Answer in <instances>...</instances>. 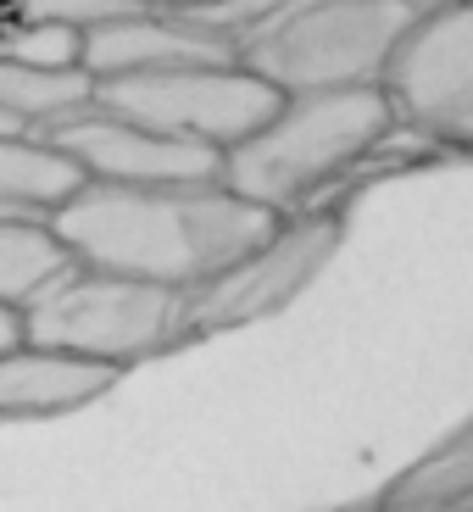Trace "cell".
Masks as SVG:
<instances>
[{"mask_svg":"<svg viewBox=\"0 0 473 512\" xmlns=\"http://www.w3.org/2000/svg\"><path fill=\"white\" fill-rule=\"evenodd\" d=\"M56 240L78 268L123 273L162 290H195L234 268L279 229L268 206L229 184H84L51 212Z\"/></svg>","mask_w":473,"mask_h":512,"instance_id":"cell-1","label":"cell"},{"mask_svg":"<svg viewBox=\"0 0 473 512\" xmlns=\"http://www.w3.org/2000/svg\"><path fill=\"white\" fill-rule=\"evenodd\" d=\"M390 128H396V112L379 84L279 95L268 123L234 151H223V184L245 201L268 206L273 218H290L323 184H334L362 156L379 151Z\"/></svg>","mask_w":473,"mask_h":512,"instance_id":"cell-2","label":"cell"},{"mask_svg":"<svg viewBox=\"0 0 473 512\" xmlns=\"http://www.w3.org/2000/svg\"><path fill=\"white\" fill-rule=\"evenodd\" d=\"M412 17V0H290L284 12L245 28L234 56L279 95L357 90L384 84Z\"/></svg>","mask_w":473,"mask_h":512,"instance_id":"cell-3","label":"cell"},{"mask_svg":"<svg viewBox=\"0 0 473 512\" xmlns=\"http://www.w3.org/2000/svg\"><path fill=\"white\" fill-rule=\"evenodd\" d=\"M28 346L67 351L84 362H106L123 373L128 362L156 357V351L179 346L184 334V295L162 290L145 279H123V273L101 268H67L45 290L17 312Z\"/></svg>","mask_w":473,"mask_h":512,"instance_id":"cell-4","label":"cell"},{"mask_svg":"<svg viewBox=\"0 0 473 512\" xmlns=\"http://www.w3.org/2000/svg\"><path fill=\"white\" fill-rule=\"evenodd\" d=\"M95 106L123 123L156 128L173 140L234 151L273 117L279 90L262 84L245 62H201V67H162V73L95 78Z\"/></svg>","mask_w":473,"mask_h":512,"instance_id":"cell-5","label":"cell"},{"mask_svg":"<svg viewBox=\"0 0 473 512\" xmlns=\"http://www.w3.org/2000/svg\"><path fill=\"white\" fill-rule=\"evenodd\" d=\"M379 90L396 123L473 151V0L418 6Z\"/></svg>","mask_w":473,"mask_h":512,"instance_id":"cell-6","label":"cell"},{"mask_svg":"<svg viewBox=\"0 0 473 512\" xmlns=\"http://www.w3.org/2000/svg\"><path fill=\"white\" fill-rule=\"evenodd\" d=\"M334 245H340V218L312 212V218H279V229L268 240L245 251L234 268H223L218 279L184 290V329L212 334V329H240L268 312L290 307L323 268H329Z\"/></svg>","mask_w":473,"mask_h":512,"instance_id":"cell-7","label":"cell"},{"mask_svg":"<svg viewBox=\"0 0 473 512\" xmlns=\"http://www.w3.org/2000/svg\"><path fill=\"white\" fill-rule=\"evenodd\" d=\"M51 145H62L84 167L90 184H218L223 179L218 151L156 134V128H140V123H123L101 106L67 117L51 134Z\"/></svg>","mask_w":473,"mask_h":512,"instance_id":"cell-8","label":"cell"},{"mask_svg":"<svg viewBox=\"0 0 473 512\" xmlns=\"http://www.w3.org/2000/svg\"><path fill=\"white\" fill-rule=\"evenodd\" d=\"M201 62H240L234 45L190 12H117L84 34L78 67L90 78L162 73V67H201Z\"/></svg>","mask_w":473,"mask_h":512,"instance_id":"cell-9","label":"cell"},{"mask_svg":"<svg viewBox=\"0 0 473 512\" xmlns=\"http://www.w3.org/2000/svg\"><path fill=\"white\" fill-rule=\"evenodd\" d=\"M112 384H117V368H106V362H84V357H67V351L17 340L12 351H0V423L62 418V412L106 396Z\"/></svg>","mask_w":473,"mask_h":512,"instance_id":"cell-10","label":"cell"},{"mask_svg":"<svg viewBox=\"0 0 473 512\" xmlns=\"http://www.w3.org/2000/svg\"><path fill=\"white\" fill-rule=\"evenodd\" d=\"M84 167L45 134L0 140V218H45L84 190Z\"/></svg>","mask_w":473,"mask_h":512,"instance_id":"cell-11","label":"cell"},{"mask_svg":"<svg viewBox=\"0 0 473 512\" xmlns=\"http://www.w3.org/2000/svg\"><path fill=\"white\" fill-rule=\"evenodd\" d=\"M379 512H473V423H462L407 474L390 479Z\"/></svg>","mask_w":473,"mask_h":512,"instance_id":"cell-12","label":"cell"},{"mask_svg":"<svg viewBox=\"0 0 473 512\" xmlns=\"http://www.w3.org/2000/svg\"><path fill=\"white\" fill-rule=\"evenodd\" d=\"M0 106L12 117H23L34 134L51 140L67 117L95 106V78L84 67H23L0 62Z\"/></svg>","mask_w":473,"mask_h":512,"instance_id":"cell-13","label":"cell"},{"mask_svg":"<svg viewBox=\"0 0 473 512\" xmlns=\"http://www.w3.org/2000/svg\"><path fill=\"white\" fill-rule=\"evenodd\" d=\"M67 268L73 256L45 218H0V307L23 312Z\"/></svg>","mask_w":473,"mask_h":512,"instance_id":"cell-14","label":"cell"},{"mask_svg":"<svg viewBox=\"0 0 473 512\" xmlns=\"http://www.w3.org/2000/svg\"><path fill=\"white\" fill-rule=\"evenodd\" d=\"M84 56V34L62 23H23L0 28V62H23V67H78Z\"/></svg>","mask_w":473,"mask_h":512,"instance_id":"cell-15","label":"cell"},{"mask_svg":"<svg viewBox=\"0 0 473 512\" xmlns=\"http://www.w3.org/2000/svg\"><path fill=\"white\" fill-rule=\"evenodd\" d=\"M117 12H128L123 0H17L23 23H62V28H78V34H90L95 23H106Z\"/></svg>","mask_w":473,"mask_h":512,"instance_id":"cell-16","label":"cell"},{"mask_svg":"<svg viewBox=\"0 0 473 512\" xmlns=\"http://www.w3.org/2000/svg\"><path fill=\"white\" fill-rule=\"evenodd\" d=\"M134 12H201L206 0H123Z\"/></svg>","mask_w":473,"mask_h":512,"instance_id":"cell-17","label":"cell"},{"mask_svg":"<svg viewBox=\"0 0 473 512\" xmlns=\"http://www.w3.org/2000/svg\"><path fill=\"white\" fill-rule=\"evenodd\" d=\"M17 340H23V323H17L12 307H0V351H12Z\"/></svg>","mask_w":473,"mask_h":512,"instance_id":"cell-18","label":"cell"},{"mask_svg":"<svg viewBox=\"0 0 473 512\" xmlns=\"http://www.w3.org/2000/svg\"><path fill=\"white\" fill-rule=\"evenodd\" d=\"M23 134H34V128H28L23 117H12L6 106H0V140H23Z\"/></svg>","mask_w":473,"mask_h":512,"instance_id":"cell-19","label":"cell"},{"mask_svg":"<svg viewBox=\"0 0 473 512\" xmlns=\"http://www.w3.org/2000/svg\"><path fill=\"white\" fill-rule=\"evenodd\" d=\"M412 6H446V0H412Z\"/></svg>","mask_w":473,"mask_h":512,"instance_id":"cell-20","label":"cell"},{"mask_svg":"<svg viewBox=\"0 0 473 512\" xmlns=\"http://www.w3.org/2000/svg\"><path fill=\"white\" fill-rule=\"evenodd\" d=\"M0 6H17V0H0Z\"/></svg>","mask_w":473,"mask_h":512,"instance_id":"cell-21","label":"cell"}]
</instances>
